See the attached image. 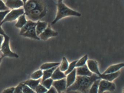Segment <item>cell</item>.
<instances>
[{
    "label": "cell",
    "instance_id": "obj_1",
    "mask_svg": "<svg viewBox=\"0 0 124 93\" xmlns=\"http://www.w3.org/2000/svg\"><path fill=\"white\" fill-rule=\"evenodd\" d=\"M101 79L98 76L95 74L90 77L77 76L75 83L67 88L66 91H76L82 93H88L93 82L96 80Z\"/></svg>",
    "mask_w": 124,
    "mask_h": 93
},
{
    "label": "cell",
    "instance_id": "obj_2",
    "mask_svg": "<svg viewBox=\"0 0 124 93\" xmlns=\"http://www.w3.org/2000/svg\"><path fill=\"white\" fill-rule=\"evenodd\" d=\"M57 12L55 19L51 23V24H54L62 18L70 16L80 17L81 14L75 11L66 6L63 1L58 0L57 4Z\"/></svg>",
    "mask_w": 124,
    "mask_h": 93
},
{
    "label": "cell",
    "instance_id": "obj_3",
    "mask_svg": "<svg viewBox=\"0 0 124 93\" xmlns=\"http://www.w3.org/2000/svg\"><path fill=\"white\" fill-rule=\"evenodd\" d=\"M47 7L44 1L39 0L38 6L35 9L30 12L26 16L27 20L37 22L43 18L46 14Z\"/></svg>",
    "mask_w": 124,
    "mask_h": 93
},
{
    "label": "cell",
    "instance_id": "obj_4",
    "mask_svg": "<svg viewBox=\"0 0 124 93\" xmlns=\"http://www.w3.org/2000/svg\"><path fill=\"white\" fill-rule=\"evenodd\" d=\"M4 40L1 48V56L2 58L5 57L18 58L19 55L12 51L10 47V38L7 35L4 36Z\"/></svg>",
    "mask_w": 124,
    "mask_h": 93
},
{
    "label": "cell",
    "instance_id": "obj_5",
    "mask_svg": "<svg viewBox=\"0 0 124 93\" xmlns=\"http://www.w3.org/2000/svg\"><path fill=\"white\" fill-rule=\"evenodd\" d=\"M24 14L23 8H21L17 9L11 10L8 14L4 20L2 21L0 25L7 22H11L15 21L20 16Z\"/></svg>",
    "mask_w": 124,
    "mask_h": 93
},
{
    "label": "cell",
    "instance_id": "obj_6",
    "mask_svg": "<svg viewBox=\"0 0 124 93\" xmlns=\"http://www.w3.org/2000/svg\"><path fill=\"white\" fill-rule=\"evenodd\" d=\"M116 89L115 84L112 82H109L101 79L99 85L98 93H105L106 91L113 92Z\"/></svg>",
    "mask_w": 124,
    "mask_h": 93
},
{
    "label": "cell",
    "instance_id": "obj_7",
    "mask_svg": "<svg viewBox=\"0 0 124 93\" xmlns=\"http://www.w3.org/2000/svg\"><path fill=\"white\" fill-rule=\"evenodd\" d=\"M58 33L53 30L49 25H48L46 30L39 36L40 40L46 41L52 37H56Z\"/></svg>",
    "mask_w": 124,
    "mask_h": 93
},
{
    "label": "cell",
    "instance_id": "obj_8",
    "mask_svg": "<svg viewBox=\"0 0 124 93\" xmlns=\"http://www.w3.org/2000/svg\"><path fill=\"white\" fill-rule=\"evenodd\" d=\"M53 86L55 89L58 93L66 91L67 89L66 78L54 81L53 83Z\"/></svg>",
    "mask_w": 124,
    "mask_h": 93
},
{
    "label": "cell",
    "instance_id": "obj_9",
    "mask_svg": "<svg viewBox=\"0 0 124 93\" xmlns=\"http://www.w3.org/2000/svg\"><path fill=\"white\" fill-rule=\"evenodd\" d=\"M4 3L10 10L23 8L24 4L23 1L19 0H8L5 1Z\"/></svg>",
    "mask_w": 124,
    "mask_h": 93
},
{
    "label": "cell",
    "instance_id": "obj_10",
    "mask_svg": "<svg viewBox=\"0 0 124 93\" xmlns=\"http://www.w3.org/2000/svg\"><path fill=\"white\" fill-rule=\"evenodd\" d=\"M24 6L23 7L25 15L29 14L30 12L34 10L38 6L39 0H26L23 1Z\"/></svg>",
    "mask_w": 124,
    "mask_h": 93
},
{
    "label": "cell",
    "instance_id": "obj_11",
    "mask_svg": "<svg viewBox=\"0 0 124 93\" xmlns=\"http://www.w3.org/2000/svg\"><path fill=\"white\" fill-rule=\"evenodd\" d=\"M86 65L89 70L93 74H96L99 76L101 75V73L99 69L98 62L93 60L89 59L87 61Z\"/></svg>",
    "mask_w": 124,
    "mask_h": 93
},
{
    "label": "cell",
    "instance_id": "obj_12",
    "mask_svg": "<svg viewBox=\"0 0 124 93\" xmlns=\"http://www.w3.org/2000/svg\"><path fill=\"white\" fill-rule=\"evenodd\" d=\"M76 69L77 76L90 77L93 74L89 70L86 64L82 67L76 68Z\"/></svg>",
    "mask_w": 124,
    "mask_h": 93
},
{
    "label": "cell",
    "instance_id": "obj_13",
    "mask_svg": "<svg viewBox=\"0 0 124 93\" xmlns=\"http://www.w3.org/2000/svg\"><path fill=\"white\" fill-rule=\"evenodd\" d=\"M120 73V72L119 71L114 73L106 74L101 73L99 76L101 78V79H103L109 82H112L114 80L119 76Z\"/></svg>",
    "mask_w": 124,
    "mask_h": 93
},
{
    "label": "cell",
    "instance_id": "obj_14",
    "mask_svg": "<svg viewBox=\"0 0 124 93\" xmlns=\"http://www.w3.org/2000/svg\"><path fill=\"white\" fill-rule=\"evenodd\" d=\"M124 66V64L123 62L112 65L109 67L103 73V74H106L116 72L119 71L120 70L123 68Z\"/></svg>",
    "mask_w": 124,
    "mask_h": 93
},
{
    "label": "cell",
    "instance_id": "obj_15",
    "mask_svg": "<svg viewBox=\"0 0 124 93\" xmlns=\"http://www.w3.org/2000/svg\"><path fill=\"white\" fill-rule=\"evenodd\" d=\"M76 68L72 71L66 75V80L67 88L73 85L76 80L77 78Z\"/></svg>",
    "mask_w": 124,
    "mask_h": 93
},
{
    "label": "cell",
    "instance_id": "obj_16",
    "mask_svg": "<svg viewBox=\"0 0 124 93\" xmlns=\"http://www.w3.org/2000/svg\"><path fill=\"white\" fill-rule=\"evenodd\" d=\"M48 25V24L46 22H42L40 20L37 22L35 27V30L38 37L47 28Z\"/></svg>",
    "mask_w": 124,
    "mask_h": 93
},
{
    "label": "cell",
    "instance_id": "obj_17",
    "mask_svg": "<svg viewBox=\"0 0 124 93\" xmlns=\"http://www.w3.org/2000/svg\"><path fill=\"white\" fill-rule=\"evenodd\" d=\"M66 76L64 74V73L60 70L58 66L54 70L51 78L54 81H55L66 78Z\"/></svg>",
    "mask_w": 124,
    "mask_h": 93
},
{
    "label": "cell",
    "instance_id": "obj_18",
    "mask_svg": "<svg viewBox=\"0 0 124 93\" xmlns=\"http://www.w3.org/2000/svg\"><path fill=\"white\" fill-rule=\"evenodd\" d=\"M42 79L38 80H33L32 79H29L22 82L24 84L28 86L32 90L35 91L36 87L41 83Z\"/></svg>",
    "mask_w": 124,
    "mask_h": 93
},
{
    "label": "cell",
    "instance_id": "obj_19",
    "mask_svg": "<svg viewBox=\"0 0 124 93\" xmlns=\"http://www.w3.org/2000/svg\"><path fill=\"white\" fill-rule=\"evenodd\" d=\"M21 36L24 37H26V38L32 39H35V40H40L36 33L35 27L31 28Z\"/></svg>",
    "mask_w": 124,
    "mask_h": 93
},
{
    "label": "cell",
    "instance_id": "obj_20",
    "mask_svg": "<svg viewBox=\"0 0 124 93\" xmlns=\"http://www.w3.org/2000/svg\"><path fill=\"white\" fill-rule=\"evenodd\" d=\"M36 24L37 22H35L30 20H27V23H26V24L21 29L19 33L20 35L21 36L23 33H25L31 28L36 27Z\"/></svg>",
    "mask_w": 124,
    "mask_h": 93
},
{
    "label": "cell",
    "instance_id": "obj_21",
    "mask_svg": "<svg viewBox=\"0 0 124 93\" xmlns=\"http://www.w3.org/2000/svg\"><path fill=\"white\" fill-rule=\"evenodd\" d=\"M27 20L26 15L25 14H24L18 17L15 26L17 28L21 29L26 24Z\"/></svg>",
    "mask_w": 124,
    "mask_h": 93
},
{
    "label": "cell",
    "instance_id": "obj_22",
    "mask_svg": "<svg viewBox=\"0 0 124 93\" xmlns=\"http://www.w3.org/2000/svg\"><path fill=\"white\" fill-rule=\"evenodd\" d=\"M60 62H46L44 63L40 66V70H49L55 67H58L60 65Z\"/></svg>",
    "mask_w": 124,
    "mask_h": 93
},
{
    "label": "cell",
    "instance_id": "obj_23",
    "mask_svg": "<svg viewBox=\"0 0 124 93\" xmlns=\"http://www.w3.org/2000/svg\"><path fill=\"white\" fill-rule=\"evenodd\" d=\"M57 67H58L53 68L49 69V70H43V74L42 78V81L48 79V78H51L54 72Z\"/></svg>",
    "mask_w": 124,
    "mask_h": 93
},
{
    "label": "cell",
    "instance_id": "obj_24",
    "mask_svg": "<svg viewBox=\"0 0 124 93\" xmlns=\"http://www.w3.org/2000/svg\"><path fill=\"white\" fill-rule=\"evenodd\" d=\"M69 64V63L67 59L65 57H63L62 58L61 62L60 63V65L59 66V69L62 72L64 73L68 69Z\"/></svg>",
    "mask_w": 124,
    "mask_h": 93
},
{
    "label": "cell",
    "instance_id": "obj_25",
    "mask_svg": "<svg viewBox=\"0 0 124 93\" xmlns=\"http://www.w3.org/2000/svg\"><path fill=\"white\" fill-rule=\"evenodd\" d=\"M101 79L96 80L93 82L90 88L88 93H98L99 85Z\"/></svg>",
    "mask_w": 124,
    "mask_h": 93
},
{
    "label": "cell",
    "instance_id": "obj_26",
    "mask_svg": "<svg viewBox=\"0 0 124 93\" xmlns=\"http://www.w3.org/2000/svg\"><path fill=\"white\" fill-rule=\"evenodd\" d=\"M43 74V72L42 70H38L35 71L31 75L30 78L31 79L35 80L42 79Z\"/></svg>",
    "mask_w": 124,
    "mask_h": 93
},
{
    "label": "cell",
    "instance_id": "obj_27",
    "mask_svg": "<svg viewBox=\"0 0 124 93\" xmlns=\"http://www.w3.org/2000/svg\"><path fill=\"white\" fill-rule=\"evenodd\" d=\"M88 60V55L86 54L78 60L76 65V68L79 67L86 64L87 61Z\"/></svg>",
    "mask_w": 124,
    "mask_h": 93
},
{
    "label": "cell",
    "instance_id": "obj_28",
    "mask_svg": "<svg viewBox=\"0 0 124 93\" xmlns=\"http://www.w3.org/2000/svg\"><path fill=\"white\" fill-rule=\"evenodd\" d=\"M54 81L52 79V78H50L46 79L43 81H41L40 84L48 90L53 86Z\"/></svg>",
    "mask_w": 124,
    "mask_h": 93
},
{
    "label": "cell",
    "instance_id": "obj_29",
    "mask_svg": "<svg viewBox=\"0 0 124 93\" xmlns=\"http://www.w3.org/2000/svg\"><path fill=\"white\" fill-rule=\"evenodd\" d=\"M77 61L78 60H75L69 64L68 69L64 72V74L66 76L69 73L72 72L76 68V63H77Z\"/></svg>",
    "mask_w": 124,
    "mask_h": 93
},
{
    "label": "cell",
    "instance_id": "obj_30",
    "mask_svg": "<svg viewBox=\"0 0 124 93\" xmlns=\"http://www.w3.org/2000/svg\"><path fill=\"white\" fill-rule=\"evenodd\" d=\"M45 87H44L42 84H40L35 88V90L36 93H45L47 91Z\"/></svg>",
    "mask_w": 124,
    "mask_h": 93
},
{
    "label": "cell",
    "instance_id": "obj_31",
    "mask_svg": "<svg viewBox=\"0 0 124 93\" xmlns=\"http://www.w3.org/2000/svg\"><path fill=\"white\" fill-rule=\"evenodd\" d=\"M11 10L9 9L6 11H0V25L2 23V21L4 20L6 15L10 12Z\"/></svg>",
    "mask_w": 124,
    "mask_h": 93
},
{
    "label": "cell",
    "instance_id": "obj_32",
    "mask_svg": "<svg viewBox=\"0 0 124 93\" xmlns=\"http://www.w3.org/2000/svg\"><path fill=\"white\" fill-rule=\"evenodd\" d=\"M22 92L23 93H36L34 90L24 84L22 88Z\"/></svg>",
    "mask_w": 124,
    "mask_h": 93
},
{
    "label": "cell",
    "instance_id": "obj_33",
    "mask_svg": "<svg viewBox=\"0 0 124 93\" xmlns=\"http://www.w3.org/2000/svg\"><path fill=\"white\" fill-rule=\"evenodd\" d=\"M23 83L22 82L18 84L16 87H15L14 93H23L22 88H23Z\"/></svg>",
    "mask_w": 124,
    "mask_h": 93
},
{
    "label": "cell",
    "instance_id": "obj_34",
    "mask_svg": "<svg viewBox=\"0 0 124 93\" xmlns=\"http://www.w3.org/2000/svg\"><path fill=\"white\" fill-rule=\"evenodd\" d=\"M9 9L6 6L4 1L0 0V11L9 10Z\"/></svg>",
    "mask_w": 124,
    "mask_h": 93
},
{
    "label": "cell",
    "instance_id": "obj_35",
    "mask_svg": "<svg viewBox=\"0 0 124 93\" xmlns=\"http://www.w3.org/2000/svg\"><path fill=\"white\" fill-rule=\"evenodd\" d=\"M15 87H11L4 89L2 93H14Z\"/></svg>",
    "mask_w": 124,
    "mask_h": 93
},
{
    "label": "cell",
    "instance_id": "obj_36",
    "mask_svg": "<svg viewBox=\"0 0 124 93\" xmlns=\"http://www.w3.org/2000/svg\"><path fill=\"white\" fill-rule=\"evenodd\" d=\"M45 93H58L55 89L52 86L50 89H48Z\"/></svg>",
    "mask_w": 124,
    "mask_h": 93
},
{
    "label": "cell",
    "instance_id": "obj_37",
    "mask_svg": "<svg viewBox=\"0 0 124 93\" xmlns=\"http://www.w3.org/2000/svg\"><path fill=\"white\" fill-rule=\"evenodd\" d=\"M4 40V37L3 36L0 35V52H1V48L2 45Z\"/></svg>",
    "mask_w": 124,
    "mask_h": 93
},
{
    "label": "cell",
    "instance_id": "obj_38",
    "mask_svg": "<svg viewBox=\"0 0 124 93\" xmlns=\"http://www.w3.org/2000/svg\"><path fill=\"white\" fill-rule=\"evenodd\" d=\"M6 34L4 30L2 28L1 25H0V35H2L4 36H5V35H6Z\"/></svg>",
    "mask_w": 124,
    "mask_h": 93
},
{
    "label": "cell",
    "instance_id": "obj_39",
    "mask_svg": "<svg viewBox=\"0 0 124 93\" xmlns=\"http://www.w3.org/2000/svg\"><path fill=\"white\" fill-rule=\"evenodd\" d=\"M66 93H82L76 91H66Z\"/></svg>",
    "mask_w": 124,
    "mask_h": 93
},
{
    "label": "cell",
    "instance_id": "obj_40",
    "mask_svg": "<svg viewBox=\"0 0 124 93\" xmlns=\"http://www.w3.org/2000/svg\"><path fill=\"white\" fill-rule=\"evenodd\" d=\"M3 58H2V56H0V64L2 62V60Z\"/></svg>",
    "mask_w": 124,
    "mask_h": 93
},
{
    "label": "cell",
    "instance_id": "obj_41",
    "mask_svg": "<svg viewBox=\"0 0 124 93\" xmlns=\"http://www.w3.org/2000/svg\"><path fill=\"white\" fill-rule=\"evenodd\" d=\"M66 93V92H61V93Z\"/></svg>",
    "mask_w": 124,
    "mask_h": 93
},
{
    "label": "cell",
    "instance_id": "obj_42",
    "mask_svg": "<svg viewBox=\"0 0 124 93\" xmlns=\"http://www.w3.org/2000/svg\"></svg>",
    "mask_w": 124,
    "mask_h": 93
}]
</instances>
